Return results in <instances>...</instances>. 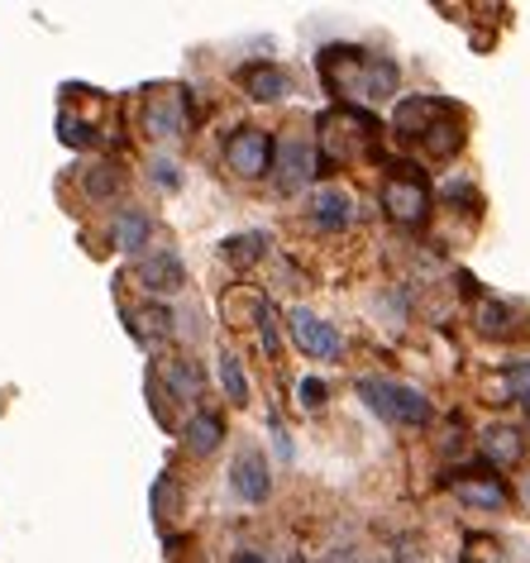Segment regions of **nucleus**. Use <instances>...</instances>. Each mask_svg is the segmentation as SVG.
<instances>
[{
    "instance_id": "nucleus-1",
    "label": "nucleus",
    "mask_w": 530,
    "mask_h": 563,
    "mask_svg": "<svg viewBox=\"0 0 530 563\" xmlns=\"http://www.w3.org/2000/svg\"><path fill=\"white\" fill-rule=\"evenodd\" d=\"M320 77H325V87L354 110L393 101L397 81H401L393 58L368 53V48H354V44H330L325 53H320Z\"/></svg>"
},
{
    "instance_id": "nucleus-2",
    "label": "nucleus",
    "mask_w": 530,
    "mask_h": 563,
    "mask_svg": "<svg viewBox=\"0 0 530 563\" xmlns=\"http://www.w3.org/2000/svg\"><path fill=\"white\" fill-rule=\"evenodd\" d=\"M393 130L401 144H416L426 158H454L464 148V120L444 96H401L393 110Z\"/></svg>"
},
{
    "instance_id": "nucleus-3",
    "label": "nucleus",
    "mask_w": 530,
    "mask_h": 563,
    "mask_svg": "<svg viewBox=\"0 0 530 563\" xmlns=\"http://www.w3.org/2000/svg\"><path fill=\"white\" fill-rule=\"evenodd\" d=\"M358 397H364L373 416H383L387 426H401V430H421L435 416L426 391H416L411 383H393V377H358Z\"/></svg>"
},
{
    "instance_id": "nucleus-4",
    "label": "nucleus",
    "mask_w": 530,
    "mask_h": 563,
    "mask_svg": "<svg viewBox=\"0 0 530 563\" xmlns=\"http://www.w3.org/2000/svg\"><path fill=\"white\" fill-rule=\"evenodd\" d=\"M373 139H378V120L368 110H354V106H340L320 120V167L325 163H349V158H368L373 153Z\"/></svg>"
},
{
    "instance_id": "nucleus-5",
    "label": "nucleus",
    "mask_w": 530,
    "mask_h": 563,
    "mask_svg": "<svg viewBox=\"0 0 530 563\" xmlns=\"http://www.w3.org/2000/svg\"><path fill=\"white\" fill-rule=\"evenodd\" d=\"M383 210L393 216L397 224H407V230H421V224L430 220V187L421 177H416V167L407 163H393L383 177Z\"/></svg>"
},
{
    "instance_id": "nucleus-6",
    "label": "nucleus",
    "mask_w": 530,
    "mask_h": 563,
    "mask_svg": "<svg viewBox=\"0 0 530 563\" xmlns=\"http://www.w3.org/2000/svg\"><path fill=\"white\" fill-rule=\"evenodd\" d=\"M287 330H291V344L311 358H340L344 354V334L334 330L330 320H320L316 311H306V306H291L287 311Z\"/></svg>"
},
{
    "instance_id": "nucleus-7",
    "label": "nucleus",
    "mask_w": 530,
    "mask_h": 563,
    "mask_svg": "<svg viewBox=\"0 0 530 563\" xmlns=\"http://www.w3.org/2000/svg\"><path fill=\"white\" fill-rule=\"evenodd\" d=\"M273 134L268 130H234L230 134V144H225V163H230V173L234 177H268L273 173Z\"/></svg>"
},
{
    "instance_id": "nucleus-8",
    "label": "nucleus",
    "mask_w": 530,
    "mask_h": 563,
    "mask_svg": "<svg viewBox=\"0 0 530 563\" xmlns=\"http://www.w3.org/2000/svg\"><path fill=\"white\" fill-rule=\"evenodd\" d=\"M273 167H277V181H283V191H297V187H306V181L320 173V153H316L311 139L287 134V139H277Z\"/></svg>"
},
{
    "instance_id": "nucleus-9",
    "label": "nucleus",
    "mask_w": 530,
    "mask_h": 563,
    "mask_svg": "<svg viewBox=\"0 0 530 563\" xmlns=\"http://www.w3.org/2000/svg\"><path fill=\"white\" fill-rule=\"evenodd\" d=\"M450 487L464 506H478V511H501L507 506V483L497 477V468H464V473H450Z\"/></svg>"
},
{
    "instance_id": "nucleus-10",
    "label": "nucleus",
    "mask_w": 530,
    "mask_h": 563,
    "mask_svg": "<svg viewBox=\"0 0 530 563\" xmlns=\"http://www.w3.org/2000/svg\"><path fill=\"white\" fill-rule=\"evenodd\" d=\"M187 130V101L183 91H158L144 101V134L148 139H177Z\"/></svg>"
},
{
    "instance_id": "nucleus-11",
    "label": "nucleus",
    "mask_w": 530,
    "mask_h": 563,
    "mask_svg": "<svg viewBox=\"0 0 530 563\" xmlns=\"http://www.w3.org/2000/svg\"><path fill=\"white\" fill-rule=\"evenodd\" d=\"M230 487H234V497L249 501V506L268 501L273 477H268V463H263L258 449H244V454L234 459V468H230Z\"/></svg>"
},
{
    "instance_id": "nucleus-12",
    "label": "nucleus",
    "mask_w": 530,
    "mask_h": 563,
    "mask_svg": "<svg viewBox=\"0 0 530 563\" xmlns=\"http://www.w3.org/2000/svg\"><path fill=\"white\" fill-rule=\"evenodd\" d=\"M139 282H144L153 297H173V291H183L187 267H183V258H177L173 249H158V253H148V258L139 263Z\"/></svg>"
},
{
    "instance_id": "nucleus-13",
    "label": "nucleus",
    "mask_w": 530,
    "mask_h": 563,
    "mask_svg": "<svg viewBox=\"0 0 530 563\" xmlns=\"http://www.w3.org/2000/svg\"><path fill=\"white\" fill-rule=\"evenodd\" d=\"M311 220H316V230H325V234L349 230V224H354V196L344 187H320L311 201Z\"/></svg>"
},
{
    "instance_id": "nucleus-14",
    "label": "nucleus",
    "mask_w": 530,
    "mask_h": 563,
    "mask_svg": "<svg viewBox=\"0 0 530 563\" xmlns=\"http://www.w3.org/2000/svg\"><path fill=\"white\" fill-rule=\"evenodd\" d=\"M240 87L249 91V101H287L291 96V77L283 73V67L273 63H254L240 73Z\"/></svg>"
},
{
    "instance_id": "nucleus-15",
    "label": "nucleus",
    "mask_w": 530,
    "mask_h": 563,
    "mask_svg": "<svg viewBox=\"0 0 530 563\" xmlns=\"http://www.w3.org/2000/svg\"><path fill=\"white\" fill-rule=\"evenodd\" d=\"M483 459H487V468H511V463H521L526 459V434L511 430V426L483 430Z\"/></svg>"
},
{
    "instance_id": "nucleus-16",
    "label": "nucleus",
    "mask_w": 530,
    "mask_h": 563,
    "mask_svg": "<svg viewBox=\"0 0 530 563\" xmlns=\"http://www.w3.org/2000/svg\"><path fill=\"white\" fill-rule=\"evenodd\" d=\"M478 330L487 334V340H516V334L526 330V316L507 301H483L478 306Z\"/></svg>"
},
{
    "instance_id": "nucleus-17",
    "label": "nucleus",
    "mask_w": 530,
    "mask_h": 563,
    "mask_svg": "<svg viewBox=\"0 0 530 563\" xmlns=\"http://www.w3.org/2000/svg\"><path fill=\"white\" fill-rule=\"evenodd\" d=\"M183 440H187L191 454H216L220 440H225V420H220V416H206V411L191 416L187 430H183Z\"/></svg>"
},
{
    "instance_id": "nucleus-18",
    "label": "nucleus",
    "mask_w": 530,
    "mask_h": 563,
    "mask_svg": "<svg viewBox=\"0 0 530 563\" xmlns=\"http://www.w3.org/2000/svg\"><path fill=\"white\" fill-rule=\"evenodd\" d=\"M148 234H153V220L144 210H120L115 216V249L139 253V249H148Z\"/></svg>"
},
{
    "instance_id": "nucleus-19",
    "label": "nucleus",
    "mask_w": 530,
    "mask_h": 563,
    "mask_svg": "<svg viewBox=\"0 0 530 563\" xmlns=\"http://www.w3.org/2000/svg\"><path fill=\"white\" fill-rule=\"evenodd\" d=\"M163 377H167V387L177 391V397H187V401H197L201 397V387H206V377H201V368L191 358H173L163 368Z\"/></svg>"
},
{
    "instance_id": "nucleus-20",
    "label": "nucleus",
    "mask_w": 530,
    "mask_h": 563,
    "mask_svg": "<svg viewBox=\"0 0 530 563\" xmlns=\"http://www.w3.org/2000/svg\"><path fill=\"white\" fill-rule=\"evenodd\" d=\"M497 383H501V391H507V397H511L516 406H526V411H530V358L507 363Z\"/></svg>"
},
{
    "instance_id": "nucleus-21",
    "label": "nucleus",
    "mask_w": 530,
    "mask_h": 563,
    "mask_svg": "<svg viewBox=\"0 0 530 563\" xmlns=\"http://www.w3.org/2000/svg\"><path fill=\"white\" fill-rule=\"evenodd\" d=\"M268 249V234L263 230H254V234H234V239H225V258L230 263H254L258 253Z\"/></svg>"
},
{
    "instance_id": "nucleus-22",
    "label": "nucleus",
    "mask_w": 530,
    "mask_h": 563,
    "mask_svg": "<svg viewBox=\"0 0 530 563\" xmlns=\"http://www.w3.org/2000/svg\"><path fill=\"white\" fill-rule=\"evenodd\" d=\"M220 383H225V391H230V401L234 406H244L249 401V377H244V368H240V358H220Z\"/></svg>"
},
{
    "instance_id": "nucleus-23",
    "label": "nucleus",
    "mask_w": 530,
    "mask_h": 563,
    "mask_svg": "<svg viewBox=\"0 0 530 563\" xmlns=\"http://www.w3.org/2000/svg\"><path fill=\"white\" fill-rule=\"evenodd\" d=\"M325 397H330V387L320 383V377H301V383H297V401L306 406V411H320Z\"/></svg>"
},
{
    "instance_id": "nucleus-24",
    "label": "nucleus",
    "mask_w": 530,
    "mask_h": 563,
    "mask_svg": "<svg viewBox=\"0 0 530 563\" xmlns=\"http://www.w3.org/2000/svg\"><path fill=\"white\" fill-rule=\"evenodd\" d=\"M58 130H63V144H73V148H87L91 139H96V134H91V124H81L77 115H63V120H58Z\"/></svg>"
},
{
    "instance_id": "nucleus-25",
    "label": "nucleus",
    "mask_w": 530,
    "mask_h": 563,
    "mask_svg": "<svg viewBox=\"0 0 530 563\" xmlns=\"http://www.w3.org/2000/svg\"><path fill=\"white\" fill-rule=\"evenodd\" d=\"M120 187V173L115 167H91V177H87V191L96 196V201H101V196H110Z\"/></svg>"
},
{
    "instance_id": "nucleus-26",
    "label": "nucleus",
    "mask_w": 530,
    "mask_h": 563,
    "mask_svg": "<svg viewBox=\"0 0 530 563\" xmlns=\"http://www.w3.org/2000/svg\"><path fill=\"white\" fill-rule=\"evenodd\" d=\"M258 340H263V349H268V354H277V316H273L268 301L258 306Z\"/></svg>"
},
{
    "instance_id": "nucleus-27",
    "label": "nucleus",
    "mask_w": 530,
    "mask_h": 563,
    "mask_svg": "<svg viewBox=\"0 0 530 563\" xmlns=\"http://www.w3.org/2000/svg\"><path fill=\"white\" fill-rule=\"evenodd\" d=\"M148 173H153V181H158L163 191H177V181H183V177H177V163L173 158H153Z\"/></svg>"
},
{
    "instance_id": "nucleus-28",
    "label": "nucleus",
    "mask_w": 530,
    "mask_h": 563,
    "mask_svg": "<svg viewBox=\"0 0 530 563\" xmlns=\"http://www.w3.org/2000/svg\"><path fill=\"white\" fill-rule=\"evenodd\" d=\"M234 563H263V554H254V549H244V554L234 559Z\"/></svg>"
},
{
    "instance_id": "nucleus-29",
    "label": "nucleus",
    "mask_w": 530,
    "mask_h": 563,
    "mask_svg": "<svg viewBox=\"0 0 530 563\" xmlns=\"http://www.w3.org/2000/svg\"><path fill=\"white\" fill-rule=\"evenodd\" d=\"M459 563H483V559H459Z\"/></svg>"
}]
</instances>
